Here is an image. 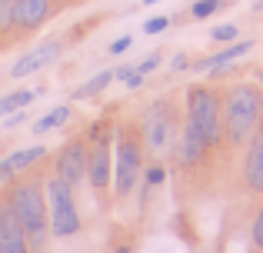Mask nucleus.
I'll return each mask as SVG.
<instances>
[{"label": "nucleus", "mask_w": 263, "mask_h": 253, "mask_svg": "<svg viewBox=\"0 0 263 253\" xmlns=\"http://www.w3.org/2000/svg\"><path fill=\"white\" fill-rule=\"evenodd\" d=\"M170 27V17H150L147 24H143V33H150V37H154V33H163Z\"/></svg>", "instance_id": "obj_24"}, {"label": "nucleus", "mask_w": 263, "mask_h": 253, "mask_svg": "<svg viewBox=\"0 0 263 253\" xmlns=\"http://www.w3.org/2000/svg\"><path fill=\"white\" fill-rule=\"evenodd\" d=\"M114 177V150H110V137H93V147H87V180L97 193L110 187Z\"/></svg>", "instance_id": "obj_7"}, {"label": "nucleus", "mask_w": 263, "mask_h": 253, "mask_svg": "<svg viewBox=\"0 0 263 253\" xmlns=\"http://www.w3.org/2000/svg\"><path fill=\"white\" fill-rule=\"evenodd\" d=\"M260 87H263V70H260Z\"/></svg>", "instance_id": "obj_29"}, {"label": "nucleus", "mask_w": 263, "mask_h": 253, "mask_svg": "<svg viewBox=\"0 0 263 253\" xmlns=\"http://www.w3.org/2000/svg\"><path fill=\"white\" fill-rule=\"evenodd\" d=\"M170 67H174V70H186V67H190V57H186V53H177Z\"/></svg>", "instance_id": "obj_26"}, {"label": "nucleus", "mask_w": 263, "mask_h": 253, "mask_svg": "<svg viewBox=\"0 0 263 253\" xmlns=\"http://www.w3.org/2000/svg\"><path fill=\"white\" fill-rule=\"evenodd\" d=\"M44 197H47V227L57 240L64 237L80 233V213H77V200H73V190L64 180L50 177L44 183Z\"/></svg>", "instance_id": "obj_4"}, {"label": "nucleus", "mask_w": 263, "mask_h": 253, "mask_svg": "<svg viewBox=\"0 0 263 253\" xmlns=\"http://www.w3.org/2000/svg\"><path fill=\"white\" fill-rule=\"evenodd\" d=\"M237 37H240L237 24H220V27H213V30H210V40H217V44H233Z\"/></svg>", "instance_id": "obj_20"}, {"label": "nucleus", "mask_w": 263, "mask_h": 253, "mask_svg": "<svg viewBox=\"0 0 263 253\" xmlns=\"http://www.w3.org/2000/svg\"><path fill=\"white\" fill-rule=\"evenodd\" d=\"M186 120L203 133L210 147L223 140V120H220V93L203 84H193L186 90Z\"/></svg>", "instance_id": "obj_5"}, {"label": "nucleus", "mask_w": 263, "mask_h": 253, "mask_svg": "<svg viewBox=\"0 0 263 253\" xmlns=\"http://www.w3.org/2000/svg\"><path fill=\"white\" fill-rule=\"evenodd\" d=\"M250 237H253V247L263 250V207L257 210V217H253V227H250Z\"/></svg>", "instance_id": "obj_23"}, {"label": "nucleus", "mask_w": 263, "mask_h": 253, "mask_svg": "<svg viewBox=\"0 0 263 253\" xmlns=\"http://www.w3.org/2000/svg\"><path fill=\"white\" fill-rule=\"evenodd\" d=\"M140 140L147 143L150 150H167L170 140H174V120H170V110L167 104H154L143 117V127H140Z\"/></svg>", "instance_id": "obj_8"}, {"label": "nucleus", "mask_w": 263, "mask_h": 253, "mask_svg": "<svg viewBox=\"0 0 263 253\" xmlns=\"http://www.w3.org/2000/svg\"><path fill=\"white\" fill-rule=\"evenodd\" d=\"M37 90H13L7 97H0V117H10L13 110H27V104H33Z\"/></svg>", "instance_id": "obj_17"}, {"label": "nucleus", "mask_w": 263, "mask_h": 253, "mask_svg": "<svg viewBox=\"0 0 263 253\" xmlns=\"http://www.w3.org/2000/svg\"><path fill=\"white\" fill-rule=\"evenodd\" d=\"M47 157V147H40V143H33V147H24V150H13L10 157H7V167H10V173L17 177V173H24L27 167H33L37 160H44Z\"/></svg>", "instance_id": "obj_15"}, {"label": "nucleus", "mask_w": 263, "mask_h": 253, "mask_svg": "<svg viewBox=\"0 0 263 253\" xmlns=\"http://www.w3.org/2000/svg\"><path fill=\"white\" fill-rule=\"evenodd\" d=\"M67 120H70V107H67V104H60V107H53L50 113H44V117H40L37 124H33V130H37V133H47V130L64 127Z\"/></svg>", "instance_id": "obj_18"}, {"label": "nucleus", "mask_w": 263, "mask_h": 253, "mask_svg": "<svg viewBox=\"0 0 263 253\" xmlns=\"http://www.w3.org/2000/svg\"><path fill=\"white\" fill-rule=\"evenodd\" d=\"M143 170V140L134 130H117L114 140V193L130 197L137 187V177Z\"/></svg>", "instance_id": "obj_3"}, {"label": "nucleus", "mask_w": 263, "mask_h": 253, "mask_svg": "<svg viewBox=\"0 0 263 253\" xmlns=\"http://www.w3.org/2000/svg\"><path fill=\"white\" fill-rule=\"evenodd\" d=\"M220 7H223V0H193L190 17H193V20H206V17H213Z\"/></svg>", "instance_id": "obj_19"}, {"label": "nucleus", "mask_w": 263, "mask_h": 253, "mask_svg": "<svg viewBox=\"0 0 263 253\" xmlns=\"http://www.w3.org/2000/svg\"><path fill=\"white\" fill-rule=\"evenodd\" d=\"M160 60H163L160 53H147V57H143L140 64H134V67H137V73H143V77H147V73H154L157 67H160Z\"/></svg>", "instance_id": "obj_22"}, {"label": "nucleus", "mask_w": 263, "mask_h": 253, "mask_svg": "<svg viewBox=\"0 0 263 253\" xmlns=\"http://www.w3.org/2000/svg\"><path fill=\"white\" fill-rule=\"evenodd\" d=\"M130 47H134V37H130V33H127V37H117V40H114V44H110V47H107V50H110V53H114V57H117V53H123V50H130Z\"/></svg>", "instance_id": "obj_25"}, {"label": "nucleus", "mask_w": 263, "mask_h": 253, "mask_svg": "<svg viewBox=\"0 0 263 253\" xmlns=\"http://www.w3.org/2000/svg\"><path fill=\"white\" fill-rule=\"evenodd\" d=\"M0 253H30L24 227L7 203H0Z\"/></svg>", "instance_id": "obj_12"}, {"label": "nucleus", "mask_w": 263, "mask_h": 253, "mask_svg": "<svg viewBox=\"0 0 263 253\" xmlns=\"http://www.w3.org/2000/svg\"><path fill=\"white\" fill-rule=\"evenodd\" d=\"M57 53H60V40H47V44L33 47L30 53H24V57L10 67V77L20 80V77H30V73L44 70L47 64H53V60H57Z\"/></svg>", "instance_id": "obj_11"}, {"label": "nucleus", "mask_w": 263, "mask_h": 253, "mask_svg": "<svg viewBox=\"0 0 263 253\" xmlns=\"http://www.w3.org/2000/svg\"><path fill=\"white\" fill-rule=\"evenodd\" d=\"M53 177L64 180L70 190H77L87 180V143L84 140H67L57 150V160H53Z\"/></svg>", "instance_id": "obj_6"}, {"label": "nucleus", "mask_w": 263, "mask_h": 253, "mask_svg": "<svg viewBox=\"0 0 263 253\" xmlns=\"http://www.w3.org/2000/svg\"><path fill=\"white\" fill-rule=\"evenodd\" d=\"M7 207L13 210V217L20 220L24 227V237H27V247L30 253H40L47 247V197H44V187L37 180H20L17 187L7 193Z\"/></svg>", "instance_id": "obj_1"}, {"label": "nucleus", "mask_w": 263, "mask_h": 253, "mask_svg": "<svg viewBox=\"0 0 263 253\" xmlns=\"http://www.w3.org/2000/svg\"><path fill=\"white\" fill-rule=\"evenodd\" d=\"M143 4H147V7H154V4H160V0H143Z\"/></svg>", "instance_id": "obj_28"}, {"label": "nucleus", "mask_w": 263, "mask_h": 253, "mask_svg": "<svg viewBox=\"0 0 263 253\" xmlns=\"http://www.w3.org/2000/svg\"><path fill=\"white\" fill-rule=\"evenodd\" d=\"M53 13V0H13L10 7V20H13V30L20 33H30L37 27H44Z\"/></svg>", "instance_id": "obj_9"}, {"label": "nucleus", "mask_w": 263, "mask_h": 253, "mask_svg": "<svg viewBox=\"0 0 263 253\" xmlns=\"http://www.w3.org/2000/svg\"><path fill=\"white\" fill-rule=\"evenodd\" d=\"M253 50V40H233V44H227L220 53H210L206 60H200L197 64V70H223L227 64H233V60H240L243 53H250Z\"/></svg>", "instance_id": "obj_14"}, {"label": "nucleus", "mask_w": 263, "mask_h": 253, "mask_svg": "<svg viewBox=\"0 0 263 253\" xmlns=\"http://www.w3.org/2000/svg\"><path fill=\"white\" fill-rule=\"evenodd\" d=\"M247 143L250 147H247V163H243V183L250 193H263V120Z\"/></svg>", "instance_id": "obj_10"}, {"label": "nucleus", "mask_w": 263, "mask_h": 253, "mask_svg": "<svg viewBox=\"0 0 263 253\" xmlns=\"http://www.w3.org/2000/svg\"><path fill=\"white\" fill-rule=\"evenodd\" d=\"M143 180H147V187H160V183L167 180V167H163V163H150V167L143 170Z\"/></svg>", "instance_id": "obj_21"}, {"label": "nucleus", "mask_w": 263, "mask_h": 253, "mask_svg": "<svg viewBox=\"0 0 263 253\" xmlns=\"http://www.w3.org/2000/svg\"><path fill=\"white\" fill-rule=\"evenodd\" d=\"M210 150L213 147L203 140V133H200L190 120H183V130H180V147H177L180 163H183V167H193V163H200L206 153H210Z\"/></svg>", "instance_id": "obj_13"}, {"label": "nucleus", "mask_w": 263, "mask_h": 253, "mask_svg": "<svg viewBox=\"0 0 263 253\" xmlns=\"http://www.w3.org/2000/svg\"><path fill=\"white\" fill-rule=\"evenodd\" d=\"M110 80H114V70H100V73H93L87 84H80L77 90H73V100H90V97H97L100 90H107V87H110Z\"/></svg>", "instance_id": "obj_16"}, {"label": "nucleus", "mask_w": 263, "mask_h": 253, "mask_svg": "<svg viewBox=\"0 0 263 253\" xmlns=\"http://www.w3.org/2000/svg\"><path fill=\"white\" fill-rule=\"evenodd\" d=\"M117 253H134V250H130V247H127V243H123V247H117Z\"/></svg>", "instance_id": "obj_27"}, {"label": "nucleus", "mask_w": 263, "mask_h": 253, "mask_svg": "<svg viewBox=\"0 0 263 253\" xmlns=\"http://www.w3.org/2000/svg\"><path fill=\"white\" fill-rule=\"evenodd\" d=\"M220 120H223L227 143L233 147L247 143L260 124V90L250 84H233L220 97Z\"/></svg>", "instance_id": "obj_2"}]
</instances>
